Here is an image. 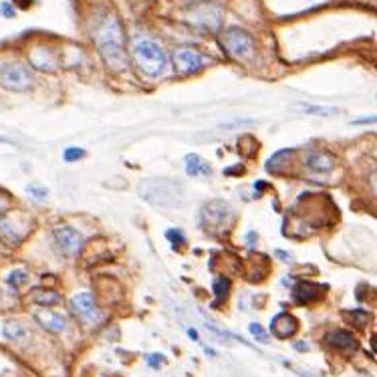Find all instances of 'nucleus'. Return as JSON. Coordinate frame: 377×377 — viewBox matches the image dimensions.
Returning <instances> with one entry per match:
<instances>
[{
	"label": "nucleus",
	"instance_id": "1",
	"mask_svg": "<svg viewBox=\"0 0 377 377\" xmlns=\"http://www.w3.org/2000/svg\"><path fill=\"white\" fill-rule=\"evenodd\" d=\"M138 194L147 204L156 208H182L186 192L180 180L174 178H149L138 186Z\"/></svg>",
	"mask_w": 377,
	"mask_h": 377
},
{
	"label": "nucleus",
	"instance_id": "2",
	"mask_svg": "<svg viewBox=\"0 0 377 377\" xmlns=\"http://www.w3.org/2000/svg\"><path fill=\"white\" fill-rule=\"evenodd\" d=\"M97 47L111 69H118V71L125 69V65H127L125 37H123L121 24L116 15L107 17L105 23L97 28Z\"/></svg>",
	"mask_w": 377,
	"mask_h": 377
},
{
	"label": "nucleus",
	"instance_id": "3",
	"mask_svg": "<svg viewBox=\"0 0 377 377\" xmlns=\"http://www.w3.org/2000/svg\"><path fill=\"white\" fill-rule=\"evenodd\" d=\"M134 59H136L140 71L149 79H160L162 75H165L167 65H169L164 48L154 41H147V39L138 41L134 45Z\"/></svg>",
	"mask_w": 377,
	"mask_h": 377
},
{
	"label": "nucleus",
	"instance_id": "4",
	"mask_svg": "<svg viewBox=\"0 0 377 377\" xmlns=\"http://www.w3.org/2000/svg\"><path fill=\"white\" fill-rule=\"evenodd\" d=\"M232 220V208L224 200H212L206 202L200 210V224L206 232L218 235L224 226H228Z\"/></svg>",
	"mask_w": 377,
	"mask_h": 377
},
{
	"label": "nucleus",
	"instance_id": "5",
	"mask_svg": "<svg viewBox=\"0 0 377 377\" xmlns=\"http://www.w3.org/2000/svg\"><path fill=\"white\" fill-rule=\"evenodd\" d=\"M0 85L8 91H28L33 87V73L30 69L17 63V61H4L0 63Z\"/></svg>",
	"mask_w": 377,
	"mask_h": 377
},
{
	"label": "nucleus",
	"instance_id": "6",
	"mask_svg": "<svg viewBox=\"0 0 377 377\" xmlns=\"http://www.w3.org/2000/svg\"><path fill=\"white\" fill-rule=\"evenodd\" d=\"M222 45L235 59H248L255 53V39L238 26H230L224 30Z\"/></svg>",
	"mask_w": 377,
	"mask_h": 377
},
{
	"label": "nucleus",
	"instance_id": "7",
	"mask_svg": "<svg viewBox=\"0 0 377 377\" xmlns=\"http://www.w3.org/2000/svg\"><path fill=\"white\" fill-rule=\"evenodd\" d=\"M53 238L57 248L65 255V257H77L83 248V235L79 230H75L69 224H61L53 230Z\"/></svg>",
	"mask_w": 377,
	"mask_h": 377
},
{
	"label": "nucleus",
	"instance_id": "8",
	"mask_svg": "<svg viewBox=\"0 0 377 377\" xmlns=\"http://www.w3.org/2000/svg\"><path fill=\"white\" fill-rule=\"evenodd\" d=\"M69 306H71L73 315L79 321L87 323V325H95V323L101 321V311H99V306L95 303L91 293H79V295H75L71 299V303H69Z\"/></svg>",
	"mask_w": 377,
	"mask_h": 377
},
{
	"label": "nucleus",
	"instance_id": "9",
	"mask_svg": "<svg viewBox=\"0 0 377 377\" xmlns=\"http://www.w3.org/2000/svg\"><path fill=\"white\" fill-rule=\"evenodd\" d=\"M206 57L200 55L198 50L194 48H176L174 53V63H176V69L182 73V75H190V73L200 71L204 65H206Z\"/></svg>",
	"mask_w": 377,
	"mask_h": 377
},
{
	"label": "nucleus",
	"instance_id": "10",
	"mask_svg": "<svg viewBox=\"0 0 377 377\" xmlns=\"http://www.w3.org/2000/svg\"><path fill=\"white\" fill-rule=\"evenodd\" d=\"M325 341H327V345H331L333 349H337V351H341V353L345 355H351L359 349L357 339L353 337V333H349V331L343 329L329 331V333L325 335Z\"/></svg>",
	"mask_w": 377,
	"mask_h": 377
},
{
	"label": "nucleus",
	"instance_id": "11",
	"mask_svg": "<svg viewBox=\"0 0 377 377\" xmlns=\"http://www.w3.org/2000/svg\"><path fill=\"white\" fill-rule=\"evenodd\" d=\"M270 331L279 339H288V337H293L299 331V321L291 313H279L270 321Z\"/></svg>",
	"mask_w": 377,
	"mask_h": 377
},
{
	"label": "nucleus",
	"instance_id": "12",
	"mask_svg": "<svg viewBox=\"0 0 377 377\" xmlns=\"http://www.w3.org/2000/svg\"><path fill=\"white\" fill-rule=\"evenodd\" d=\"M35 319L50 333H65L67 331V319L55 311H48V309H41L35 313Z\"/></svg>",
	"mask_w": 377,
	"mask_h": 377
},
{
	"label": "nucleus",
	"instance_id": "13",
	"mask_svg": "<svg viewBox=\"0 0 377 377\" xmlns=\"http://www.w3.org/2000/svg\"><path fill=\"white\" fill-rule=\"evenodd\" d=\"M321 297V286L313 283H297L293 286V299L299 305H309Z\"/></svg>",
	"mask_w": 377,
	"mask_h": 377
},
{
	"label": "nucleus",
	"instance_id": "14",
	"mask_svg": "<svg viewBox=\"0 0 377 377\" xmlns=\"http://www.w3.org/2000/svg\"><path fill=\"white\" fill-rule=\"evenodd\" d=\"M2 335H4L8 341H12V343H24V341L30 337V333L26 329V325L21 323L19 319H8V321H4V325H2Z\"/></svg>",
	"mask_w": 377,
	"mask_h": 377
},
{
	"label": "nucleus",
	"instance_id": "15",
	"mask_svg": "<svg viewBox=\"0 0 377 377\" xmlns=\"http://www.w3.org/2000/svg\"><path fill=\"white\" fill-rule=\"evenodd\" d=\"M305 164L309 169L313 172H321V174H327L335 167V160L329 154H321V151H315V154H309L305 160Z\"/></svg>",
	"mask_w": 377,
	"mask_h": 377
},
{
	"label": "nucleus",
	"instance_id": "16",
	"mask_svg": "<svg viewBox=\"0 0 377 377\" xmlns=\"http://www.w3.org/2000/svg\"><path fill=\"white\" fill-rule=\"evenodd\" d=\"M186 172L194 178H202V176H210L212 167H210V164H206L200 156L190 154V156H186Z\"/></svg>",
	"mask_w": 377,
	"mask_h": 377
},
{
	"label": "nucleus",
	"instance_id": "17",
	"mask_svg": "<svg viewBox=\"0 0 377 377\" xmlns=\"http://www.w3.org/2000/svg\"><path fill=\"white\" fill-rule=\"evenodd\" d=\"M295 111H301L306 116H315V118H333L339 116L337 107H321V105H309V103H297Z\"/></svg>",
	"mask_w": 377,
	"mask_h": 377
},
{
	"label": "nucleus",
	"instance_id": "18",
	"mask_svg": "<svg viewBox=\"0 0 377 377\" xmlns=\"http://www.w3.org/2000/svg\"><path fill=\"white\" fill-rule=\"evenodd\" d=\"M30 299L41 306L59 305V303L63 301L61 295H57V293H53V291H47V288H37V291H33V293H30Z\"/></svg>",
	"mask_w": 377,
	"mask_h": 377
},
{
	"label": "nucleus",
	"instance_id": "19",
	"mask_svg": "<svg viewBox=\"0 0 377 377\" xmlns=\"http://www.w3.org/2000/svg\"><path fill=\"white\" fill-rule=\"evenodd\" d=\"M345 317H349L347 321L355 325L357 329H363L367 323H369V313H365V311H359V309H355V311H347L345 313Z\"/></svg>",
	"mask_w": 377,
	"mask_h": 377
},
{
	"label": "nucleus",
	"instance_id": "20",
	"mask_svg": "<svg viewBox=\"0 0 377 377\" xmlns=\"http://www.w3.org/2000/svg\"><path fill=\"white\" fill-rule=\"evenodd\" d=\"M212 291L218 301L226 299V297H228V293H230V281H228L226 277H218V279H214Z\"/></svg>",
	"mask_w": 377,
	"mask_h": 377
},
{
	"label": "nucleus",
	"instance_id": "21",
	"mask_svg": "<svg viewBox=\"0 0 377 377\" xmlns=\"http://www.w3.org/2000/svg\"><path fill=\"white\" fill-rule=\"evenodd\" d=\"M238 151L242 154V156H246V158H250L257 149H259V143L255 138H250V136H246V138H242V140H238Z\"/></svg>",
	"mask_w": 377,
	"mask_h": 377
},
{
	"label": "nucleus",
	"instance_id": "22",
	"mask_svg": "<svg viewBox=\"0 0 377 377\" xmlns=\"http://www.w3.org/2000/svg\"><path fill=\"white\" fill-rule=\"evenodd\" d=\"M0 235L4 236L8 242H21V235L15 232V228H10V222L8 220H0Z\"/></svg>",
	"mask_w": 377,
	"mask_h": 377
},
{
	"label": "nucleus",
	"instance_id": "23",
	"mask_svg": "<svg viewBox=\"0 0 377 377\" xmlns=\"http://www.w3.org/2000/svg\"><path fill=\"white\" fill-rule=\"evenodd\" d=\"M10 284H15V286H21L28 281V275H26V270L23 268H19V270H12L10 275H8V279H6Z\"/></svg>",
	"mask_w": 377,
	"mask_h": 377
},
{
	"label": "nucleus",
	"instance_id": "24",
	"mask_svg": "<svg viewBox=\"0 0 377 377\" xmlns=\"http://www.w3.org/2000/svg\"><path fill=\"white\" fill-rule=\"evenodd\" d=\"M63 158H65V162H77V160L85 158V149H81V147H69V149H65Z\"/></svg>",
	"mask_w": 377,
	"mask_h": 377
},
{
	"label": "nucleus",
	"instance_id": "25",
	"mask_svg": "<svg viewBox=\"0 0 377 377\" xmlns=\"http://www.w3.org/2000/svg\"><path fill=\"white\" fill-rule=\"evenodd\" d=\"M291 154V149H283V151H279V154H275L268 162H266V169H279V164L284 160V156H288Z\"/></svg>",
	"mask_w": 377,
	"mask_h": 377
},
{
	"label": "nucleus",
	"instance_id": "26",
	"mask_svg": "<svg viewBox=\"0 0 377 377\" xmlns=\"http://www.w3.org/2000/svg\"><path fill=\"white\" fill-rule=\"evenodd\" d=\"M250 333L255 335V339L257 341H260V343H268V335H266V331L262 329V325H259V323H250Z\"/></svg>",
	"mask_w": 377,
	"mask_h": 377
},
{
	"label": "nucleus",
	"instance_id": "27",
	"mask_svg": "<svg viewBox=\"0 0 377 377\" xmlns=\"http://www.w3.org/2000/svg\"><path fill=\"white\" fill-rule=\"evenodd\" d=\"M165 236H167V240H169L174 246H180V244H184V242H186V236H184L182 230H174V228H172V230H167V232H165Z\"/></svg>",
	"mask_w": 377,
	"mask_h": 377
},
{
	"label": "nucleus",
	"instance_id": "28",
	"mask_svg": "<svg viewBox=\"0 0 377 377\" xmlns=\"http://www.w3.org/2000/svg\"><path fill=\"white\" fill-rule=\"evenodd\" d=\"M147 363H149V365H151V367H154V369H158V367H160V365H162V363H164V355H147Z\"/></svg>",
	"mask_w": 377,
	"mask_h": 377
},
{
	"label": "nucleus",
	"instance_id": "29",
	"mask_svg": "<svg viewBox=\"0 0 377 377\" xmlns=\"http://www.w3.org/2000/svg\"><path fill=\"white\" fill-rule=\"evenodd\" d=\"M28 194L37 196V198H45L47 196V190L45 188H28Z\"/></svg>",
	"mask_w": 377,
	"mask_h": 377
},
{
	"label": "nucleus",
	"instance_id": "30",
	"mask_svg": "<svg viewBox=\"0 0 377 377\" xmlns=\"http://www.w3.org/2000/svg\"><path fill=\"white\" fill-rule=\"evenodd\" d=\"M15 4L19 6V8H28V4H30V0H15Z\"/></svg>",
	"mask_w": 377,
	"mask_h": 377
},
{
	"label": "nucleus",
	"instance_id": "31",
	"mask_svg": "<svg viewBox=\"0 0 377 377\" xmlns=\"http://www.w3.org/2000/svg\"><path fill=\"white\" fill-rule=\"evenodd\" d=\"M295 347H297V349H299V351H303V349H309V345H306V343H297V345H295Z\"/></svg>",
	"mask_w": 377,
	"mask_h": 377
},
{
	"label": "nucleus",
	"instance_id": "32",
	"mask_svg": "<svg viewBox=\"0 0 377 377\" xmlns=\"http://www.w3.org/2000/svg\"><path fill=\"white\" fill-rule=\"evenodd\" d=\"M188 335H190V337H192V339H194V341L198 339V333H196V331H194V329H190Z\"/></svg>",
	"mask_w": 377,
	"mask_h": 377
},
{
	"label": "nucleus",
	"instance_id": "33",
	"mask_svg": "<svg viewBox=\"0 0 377 377\" xmlns=\"http://www.w3.org/2000/svg\"><path fill=\"white\" fill-rule=\"evenodd\" d=\"M0 143H10V142H8L6 138H0Z\"/></svg>",
	"mask_w": 377,
	"mask_h": 377
},
{
	"label": "nucleus",
	"instance_id": "34",
	"mask_svg": "<svg viewBox=\"0 0 377 377\" xmlns=\"http://www.w3.org/2000/svg\"><path fill=\"white\" fill-rule=\"evenodd\" d=\"M0 303H2V288H0Z\"/></svg>",
	"mask_w": 377,
	"mask_h": 377
}]
</instances>
